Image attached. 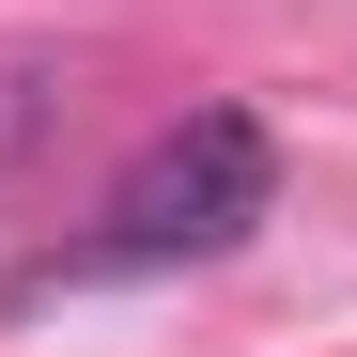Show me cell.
<instances>
[{
    "label": "cell",
    "instance_id": "cell-1",
    "mask_svg": "<svg viewBox=\"0 0 357 357\" xmlns=\"http://www.w3.org/2000/svg\"><path fill=\"white\" fill-rule=\"evenodd\" d=\"M264 218H280V140L249 109H187V125H155L125 155V187H109L78 264H218V249H249Z\"/></svg>",
    "mask_w": 357,
    "mask_h": 357
},
{
    "label": "cell",
    "instance_id": "cell-2",
    "mask_svg": "<svg viewBox=\"0 0 357 357\" xmlns=\"http://www.w3.org/2000/svg\"><path fill=\"white\" fill-rule=\"evenodd\" d=\"M47 78H63L47 47H0V171H16V155L47 140Z\"/></svg>",
    "mask_w": 357,
    "mask_h": 357
}]
</instances>
